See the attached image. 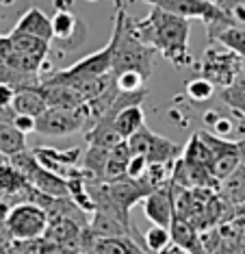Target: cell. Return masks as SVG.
Listing matches in <instances>:
<instances>
[{
	"label": "cell",
	"mask_w": 245,
	"mask_h": 254,
	"mask_svg": "<svg viewBox=\"0 0 245 254\" xmlns=\"http://www.w3.org/2000/svg\"><path fill=\"white\" fill-rule=\"evenodd\" d=\"M143 109L141 107H128V109H122L118 115H113V126H115V132L122 137V139H128L130 135L141 128L145 124V118H143Z\"/></svg>",
	"instance_id": "603a6c76"
},
{
	"label": "cell",
	"mask_w": 245,
	"mask_h": 254,
	"mask_svg": "<svg viewBox=\"0 0 245 254\" xmlns=\"http://www.w3.org/2000/svg\"><path fill=\"white\" fill-rule=\"evenodd\" d=\"M15 33H24V35H31V37H37V39H44V42H52V24H50V18L44 13L39 7H31L24 11L20 20L15 22L13 26Z\"/></svg>",
	"instance_id": "4fadbf2b"
},
{
	"label": "cell",
	"mask_w": 245,
	"mask_h": 254,
	"mask_svg": "<svg viewBox=\"0 0 245 254\" xmlns=\"http://www.w3.org/2000/svg\"><path fill=\"white\" fill-rule=\"evenodd\" d=\"M39 94L44 96L48 109H67V111H78L85 107V100L72 85L63 83H50V80H42L39 83Z\"/></svg>",
	"instance_id": "8fae6325"
},
{
	"label": "cell",
	"mask_w": 245,
	"mask_h": 254,
	"mask_svg": "<svg viewBox=\"0 0 245 254\" xmlns=\"http://www.w3.org/2000/svg\"><path fill=\"white\" fill-rule=\"evenodd\" d=\"M230 2H235V0H215V4L221 9V7H226V4H230Z\"/></svg>",
	"instance_id": "8d00e7d4"
},
{
	"label": "cell",
	"mask_w": 245,
	"mask_h": 254,
	"mask_svg": "<svg viewBox=\"0 0 245 254\" xmlns=\"http://www.w3.org/2000/svg\"><path fill=\"white\" fill-rule=\"evenodd\" d=\"M204 124L211 128V135L219 137V139H230L239 128L237 122L230 118V115H221L219 111H206L204 113Z\"/></svg>",
	"instance_id": "cb8c5ba5"
},
{
	"label": "cell",
	"mask_w": 245,
	"mask_h": 254,
	"mask_svg": "<svg viewBox=\"0 0 245 254\" xmlns=\"http://www.w3.org/2000/svg\"><path fill=\"white\" fill-rule=\"evenodd\" d=\"M39 87V85H37ZM37 87H24V89H17L15 98H13V105H11V111L17 115H31V118H39L48 105H46L44 96L39 94Z\"/></svg>",
	"instance_id": "ac0fdd59"
},
{
	"label": "cell",
	"mask_w": 245,
	"mask_h": 254,
	"mask_svg": "<svg viewBox=\"0 0 245 254\" xmlns=\"http://www.w3.org/2000/svg\"><path fill=\"white\" fill-rule=\"evenodd\" d=\"M15 2H20V0H0V7H13Z\"/></svg>",
	"instance_id": "d590c367"
},
{
	"label": "cell",
	"mask_w": 245,
	"mask_h": 254,
	"mask_svg": "<svg viewBox=\"0 0 245 254\" xmlns=\"http://www.w3.org/2000/svg\"><path fill=\"white\" fill-rule=\"evenodd\" d=\"M9 163H11V170H13L17 176L24 178L26 183L31 181V176L39 170L37 159H35V154L28 152V150H24V152H20V154H15V157H11Z\"/></svg>",
	"instance_id": "f546056e"
},
{
	"label": "cell",
	"mask_w": 245,
	"mask_h": 254,
	"mask_svg": "<svg viewBox=\"0 0 245 254\" xmlns=\"http://www.w3.org/2000/svg\"><path fill=\"white\" fill-rule=\"evenodd\" d=\"M172 244V235H169V228H163V226H150L143 235V248L145 252L150 254H159L161 250Z\"/></svg>",
	"instance_id": "4316f807"
},
{
	"label": "cell",
	"mask_w": 245,
	"mask_h": 254,
	"mask_svg": "<svg viewBox=\"0 0 245 254\" xmlns=\"http://www.w3.org/2000/svg\"><path fill=\"white\" fill-rule=\"evenodd\" d=\"M111 59H113V42H109L104 48L98 50V53L78 59L74 65L52 72L50 76L44 78V80L76 87V85H80V83H87V80H93V78L104 76V74H111Z\"/></svg>",
	"instance_id": "277c9868"
},
{
	"label": "cell",
	"mask_w": 245,
	"mask_h": 254,
	"mask_svg": "<svg viewBox=\"0 0 245 254\" xmlns=\"http://www.w3.org/2000/svg\"><path fill=\"white\" fill-rule=\"evenodd\" d=\"M172 165H165V163H148V167H145V172H143V176L139 178V181H141L145 187L150 189V191L165 187V185H169V181H172Z\"/></svg>",
	"instance_id": "484cf974"
},
{
	"label": "cell",
	"mask_w": 245,
	"mask_h": 254,
	"mask_svg": "<svg viewBox=\"0 0 245 254\" xmlns=\"http://www.w3.org/2000/svg\"><path fill=\"white\" fill-rule=\"evenodd\" d=\"M85 141L89 143L91 148H104V150H111L113 146H118L120 141H124L122 137L115 132V126H113V118L104 115L98 122H93L89 128H87V135H85Z\"/></svg>",
	"instance_id": "2e32d148"
},
{
	"label": "cell",
	"mask_w": 245,
	"mask_h": 254,
	"mask_svg": "<svg viewBox=\"0 0 245 254\" xmlns=\"http://www.w3.org/2000/svg\"><path fill=\"white\" fill-rule=\"evenodd\" d=\"M87 128H89V118H87L85 107L78 111L46 109L39 118H35V132L46 137H67Z\"/></svg>",
	"instance_id": "52a82bcc"
},
{
	"label": "cell",
	"mask_w": 245,
	"mask_h": 254,
	"mask_svg": "<svg viewBox=\"0 0 245 254\" xmlns=\"http://www.w3.org/2000/svg\"><path fill=\"white\" fill-rule=\"evenodd\" d=\"M141 2L150 4V7H154V9L165 11V13H172V15H176V18L189 20V22L200 20V22H204L206 28L230 24L228 15L215 2H208V0H141Z\"/></svg>",
	"instance_id": "5b68a950"
},
{
	"label": "cell",
	"mask_w": 245,
	"mask_h": 254,
	"mask_svg": "<svg viewBox=\"0 0 245 254\" xmlns=\"http://www.w3.org/2000/svg\"><path fill=\"white\" fill-rule=\"evenodd\" d=\"M28 185H31L35 191L48 195V198H65V195H67L65 178H61V176L52 174V172H48V170H44L42 165H39V170L31 176Z\"/></svg>",
	"instance_id": "d6986e66"
},
{
	"label": "cell",
	"mask_w": 245,
	"mask_h": 254,
	"mask_svg": "<svg viewBox=\"0 0 245 254\" xmlns=\"http://www.w3.org/2000/svg\"><path fill=\"white\" fill-rule=\"evenodd\" d=\"M243 59L235 53L226 50L224 46H208L204 50V57L200 61V76L206 78L215 89L230 87L235 80L241 76Z\"/></svg>",
	"instance_id": "3957f363"
},
{
	"label": "cell",
	"mask_w": 245,
	"mask_h": 254,
	"mask_svg": "<svg viewBox=\"0 0 245 254\" xmlns=\"http://www.w3.org/2000/svg\"><path fill=\"white\" fill-rule=\"evenodd\" d=\"M183 148L178 143L169 141L167 137H161V135H152V141H150V148L145 152V161L148 163H165V165H172L174 161L180 157Z\"/></svg>",
	"instance_id": "44dd1931"
},
{
	"label": "cell",
	"mask_w": 245,
	"mask_h": 254,
	"mask_svg": "<svg viewBox=\"0 0 245 254\" xmlns=\"http://www.w3.org/2000/svg\"><path fill=\"white\" fill-rule=\"evenodd\" d=\"M180 159L191 165H200V167L211 165V152H208L206 143L202 141V137L197 135V132L186 141V146L183 148V152H180Z\"/></svg>",
	"instance_id": "d4e9b609"
},
{
	"label": "cell",
	"mask_w": 245,
	"mask_h": 254,
	"mask_svg": "<svg viewBox=\"0 0 245 254\" xmlns=\"http://www.w3.org/2000/svg\"><path fill=\"white\" fill-rule=\"evenodd\" d=\"M126 24L137 42L154 48L156 55L167 59L172 65L186 67L193 63V57L189 53V35H191L189 20L176 18V15L152 7V11L143 20H135L128 15Z\"/></svg>",
	"instance_id": "6da1fadb"
},
{
	"label": "cell",
	"mask_w": 245,
	"mask_h": 254,
	"mask_svg": "<svg viewBox=\"0 0 245 254\" xmlns=\"http://www.w3.org/2000/svg\"><path fill=\"white\" fill-rule=\"evenodd\" d=\"M184 94H186L189 100H193V102H206V100H211V98L215 96V87L208 83L206 78L197 76V78L186 80Z\"/></svg>",
	"instance_id": "4dcf8cb0"
},
{
	"label": "cell",
	"mask_w": 245,
	"mask_h": 254,
	"mask_svg": "<svg viewBox=\"0 0 245 254\" xmlns=\"http://www.w3.org/2000/svg\"><path fill=\"white\" fill-rule=\"evenodd\" d=\"M143 213L152 222V226L169 228L174 219V187L172 183L161 189H154L143 198Z\"/></svg>",
	"instance_id": "9c48e42d"
},
{
	"label": "cell",
	"mask_w": 245,
	"mask_h": 254,
	"mask_svg": "<svg viewBox=\"0 0 245 254\" xmlns=\"http://www.w3.org/2000/svg\"><path fill=\"white\" fill-rule=\"evenodd\" d=\"M128 13L126 7L115 11V24H113V59H111V74L120 72H139L143 78H150L154 70L156 50L137 42L132 33L128 31Z\"/></svg>",
	"instance_id": "7a4b0ae2"
},
{
	"label": "cell",
	"mask_w": 245,
	"mask_h": 254,
	"mask_svg": "<svg viewBox=\"0 0 245 254\" xmlns=\"http://www.w3.org/2000/svg\"><path fill=\"white\" fill-rule=\"evenodd\" d=\"M217 195L224 204H228L230 209H239L245 204V165L241 163L232 172L230 176H226L224 181L217 185Z\"/></svg>",
	"instance_id": "5bb4252c"
},
{
	"label": "cell",
	"mask_w": 245,
	"mask_h": 254,
	"mask_svg": "<svg viewBox=\"0 0 245 254\" xmlns=\"http://www.w3.org/2000/svg\"><path fill=\"white\" fill-rule=\"evenodd\" d=\"M85 2H98V0H85Z\"/></svg>",
	"instance_id": "f35d334b"
},
{
	"label": "cell",
	"mask_w": 245,
	"mask_h": 254,
	"mask_svg": "<svg viewBox=\"0 0 245 254\" xmlns=\"http://www.w3.org/2000/svg\"><path fill=\"white\" fill-rule=\"evenodd\" d=\"M145 167H148V161L141 154H132L130 159H128V165H126V176L132 178V181H139V178L143 176Z\"/></svg>",
	"instance_id": "1f68e13d"
},
{
	"label": "cell",
	"mask_w": 245,
	"mask_h": 254,
	"mask_svg": "<svg viewBox=\"0 0 245 254\" xmlns=\"http://www.w3.org/2000/svg\"><path fill=\"white\" fill-rule=\"evenodd\" d=\"M52 24V39L61 44L76 42V35L83 33V24L74 15V11H55V15L50 18Z\"/></svg>",
	"instance_id": "e0dca14e"
},
{
	"label": "cell",
	"mask_w": 245,
	"mask_h": 254,
	"mask_svg": "<svg viewBox=\"0 0 245 254\" xmlns=\"http://www.w3.org/2000/svg\"><path fill=\"white\" fill-rule=\"evenodd\" d=\"M237 150H239V157H241V163L245 165V130H243V137L237 141Z\"/></svg>",
	"instance_id": "e575fe53"
},
{
	"label": "cell",
	"mask_w": 245,
	"mask_h": 254,
	"mask_svg": "<svg viewBox=\"0 0 245 254\" xmlns=\"http://www.w3.org/2000/svg\"><path fill=\"white\" fill-rule=\"evenodd\" d=\"M80 254H91V252H80Z\"/></svg>",
	"instance_id": "ab89813d"
},
{
	"label": "cell",
	"mask_w": 245,
	"mask_h": 254,
	"mask_svg": "<svg viewBox=\"0 0 245 254\" xmlns=\"http://www.w3.org/2000/svg\"><path fill=\"white\" fill-rule=\"evenodd\" d=\"M221 98L230 109H235L239 115H245V78L239 76L230 87L221 89Z\"/></svg>",
	"instance_id": "f1b7e54d"
},
{
	"label": "cell",
	"mask_w": 245,
	"mask_h": 254,
	"mask_svg": "<svg viewBox=\"0 0 245 254\" xmlns=\"http://www.w3.org/2000/svg\"><path fill=\"white\" fill-rule=\"evenodd\" d=\"M7 37H9L11 46H13L17 53L28 55V57H33V59H39V61H44V63H46V59H48V55H50V44L44 42V39L24 35V33H15V31H11Z\"/></svg>",
	"instance_id": "7402d4cb"
},
{
	"label": "cell",
	"mask_w": 245,
	"mask_h": 254,
	"mask_svg": "<svg viewBox=\"0 0 245 254\" xmlns=\"http://www.w3.org/2000/svg\"><path fill=\"white\" fill-rule=\"evenodd\" d=\"M87 230V228H85ZM89 233V230H87ZM89 244L83 246L80 252H91V254H150L141 248V241L132 239V237H93L89 233Z\"/></svg>",
	"instance_id": "7c38bea8"
},
{
	"label": "cell",
	"mask_w": 245,
	"mask_h": 254,
	"mask_svg": "<svg viewBox=\"0 0 245 254\" xmlns=\"http://www.w3.org/2000/svg\"><path fill=\"white\" fill-rule=\"evenodd\" d=\"M115 9H124V0H113Z\"/></svg>",
	"instance_id": "74e56055"
},
{
	"label": "cell",
	"mask_w": 245,
	"mask_h": 254,
	"mask_svg": "<svg viewBox=\"0 0 245 254\" xmlns=\"http://www.w3.org/2000/svg\"><path fill=\"white\" fill-rule=\"evenodd\" d=\"M197 135L202 137V141L206 143L208 152H211V165H208V172H211L213 181L219 185L226 176H230L232 172L241 165V157H239L237 141L219 139V137L211 135L208 130H197Z\"/></svg>",
	"instance_id": "ba28073f"
},
{
	"label": "cell",
	"mask_w": 245,
	"mask_h": 254,
	"mask_svg": "<svg viewBox=\"0 0 245 254\" xmlns=\"http://www.w3.org/2000/svg\"><path fill=\"white\" fill-rule=\"evenodd\" d=\"M208 42L224 46L226 50L235 53L237 57H241L245 61V28L232 26V24L208 28Z\"/></svg>",
	"instance_id": "9a60e30c"
},
{
	"label": "cell",
	"mask_w": 245,
	"mask_h": 254,
	"mask_svg": "<svg viewBox=\"0 0 245 254\" xmlns=\"http://www.w3.org/2000/svg\"><path fill=\"white\" fill-rule=\"evenodd\" d=\"M111 200L118 204L120 211H124L126 215H130V209L137 202H143V198L150 193V189L145 187L141 181H132V178H118L113 183H107Z\"/></svg>",
	"instance_id": "30bf717a"
},
{
	"label": "cell",
	"mask_w": 245,
	"mask_h": 254,
	"mask_svg": "<svg viewBox=\"0 0 245 254\" xmlns=\"http://www.w3.org/2000/svg\"><path fill=\"white\" fill-rule=\"evenodd\" d=\"M130 157H132V152H130V148H128L126 141H120L118 146L111 148L107 165H104L102 181L113 183V181H118V178H124L126 176V165H128V159Z\"/></svg>",
	"instance_id": "ffe728a7"
},
{
	"label": "cell",
	"mask_w": 245,
	"mask_h": 254,
	"mask_svg": "<svg viewBox=\"0 0 245 254\" xmlns=\"http://www.w3.org/2000/svg\"><path fill=\"white\" fill-rule=\"evenodd\" d=\"M113 76V85L120 94H137V91H145V80L139 72H120L111 74Z\"/></svg>",
	"instance_id": "83f0119b"
},
{
	"label": "cell",
	"mask_w": 245,
	"mask_h": 254,
	"mask_svg": "<svg viewBox=\"0 0 245 254\" xmlns=\"http://www.w3.org/2000/svg\"><path fill=\"white\" fill-rule=\"evenodd\" d=\"M159 254H189L184 250V248H180V246H176V244H169L165 250H161Z\"/></svg>",
	"instance_id": "836d02e7"
},
{
	"label": "cell",
	"mask_w": 245,
	"mask_h": 254,
	"mask_svg": "<svg viewBox=\"0 0 245 254\" xmlns=\"http://www.w3.org/2000/svg\"><path fill=\"white\" fill-rule=\"evenodd\" d=\"M0 35H2V33H0Z\"/></svg>",
	"instance_id": "60d3db41"
},
{
	"label": "cell",
	"mask_w": 245,
	"mask_h": 254,
	"mask_svg": "<svg viewBox=\"0 0 245 254\" xmlns=\"http://www.w3.org/2000/svg\"><path fill=\"white\" fill-rule=\"evenodd\" d=\"M4 226H7L9 235L20 241H33L44 237L46 228H48V213L42 206L24 202V204H15L13 209L4 217Z\"/></svg>",
	"instance_id": "8992f818"
},
{
	"label": "cell",
	"mask_w": 245,
	"mask_h": 254,
	"mask_svg": "<svg viewBox=\"0 0 245 254\" xmlns=\"http://www.w3.org/2000/svg\"><path fill=\"white\" fill-rule=\"evenodd\" d=\"M9 122L13 124L24 137L31 135V132H35V118H31V115H17V113H13Z\"/></svg>",
	"instance_id": "d6a6232c"
}]
</instances>
